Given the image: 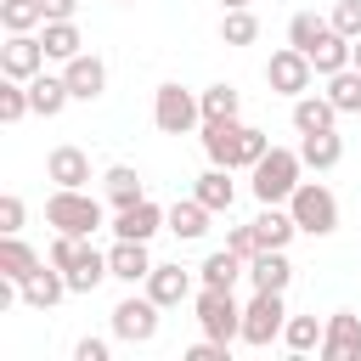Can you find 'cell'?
<instances>
[{"label":"cell","instance_id":"e0dca14e","mask_svg":"<svg viewBox=\"0 0 361 361\" xmlns=\"http://www.w3.org/2000/svg\"><path fill=\"white\" fill-rule=\"evenodd\" d=\"M338 107L327 102V90L316 96V90H305V96H293V130L299 135H316V130H338Z\"/></svg>","mask_w":361,"mask_h":361},{"label":"cell","instance_id":"7a4b0ae2","mask_svg":"<svg viewBox=\"0 0 361 361\" xmlns=\"http://www.w3.org/2000/svg\"><path fill=\"white\" fill-rule=\"evenodd\" d=\"M248 175H254L248 186H254V197H259V203H288V197H293V186L305 180V158H299V147H271Z\"/></svg>","mask_w":361,"mask_h":361},{"label":"cell","instance_id":"ba28073f","mask_svg":"<svg viewBox=\"0 0 361 361\" xmlns=\"http://www.w3.org/2000/svg\"><path fill=\"white\" fill-rule=\"evenodd\" d=\"M282 327H288V305H282V293L254 288V299L243 305V344H248V350H265L271 338H282Z\"/></svg>","mask_w":361,"mask_h":361},{"label":"cell","instance_id":"f546056e","mask_svg":"<svg viewBox=\"0 0 361 361\" xmlns=\"http://www.w3.org/2000/svg\"><path fill=\"white\" fill-rule=\"evenodd\" d=\"M327 34H333V23H327V17H316V11H293V17H288V45H299L305 56H310Z\"/></svg>","mask_w":361,"mask_h":361},{"label":"cell","instance_id":"44dd1931","mask_svg":"<svg viewBox=\"0 0 361 361\" xmlns=\"http://www.w3.org/2000/svg\"><path fill=\"white\" fill-rule=\"evenodd\" d=\"M28 102H34L39 118H56V113L73 102V90H68L62 73H34V79H28Z\"/></svg>","mask_w":361,"mask_h":361},{"label":"cell","instance_id":"9a60e30c","mask_svg":"<svg viewBox=\"0 0 361 361\" xmlns=\"http://www.w3.org/2000/svg\"><path fill=\"white\" fill-rule=\"evenodd\" d=\"M107 271L118 276V282H147L152 276V254H147V243H135V237H113V248H107Z\"/></svg>","mask_w":361,"mask_h":361},{"label":"cell","instance_id":"30bf717a","mask_svg":"<svg viewBox=\"0 0 361 361\" xmlns=\"http://www.w3.org/2000/svg\"><path fill=\"white\" fill-rule=\"evenodd\" d=\"M45 45H39V34H6V45H0V79H34V73H45Z\"/></svg>","mask_w":361,"mask_h":361},{"label":"cell","instance_id":"e575fe53","mask_svg":"<svg viewBox=\"0 0 361 361\" xmlns=\"http://www.w3.org/2000/svg\"><path fill=\"white\" fill-rule=\"evenodd\" d=\"M254 39H259V17L248 6L220 11V45H254Z\"/></svg>","mask_w":361,"mask_h":361},{"label":"cell","instance_id":"d590c367","mask_svg":"<svg viewBox=\"0 0 361 361\" xmlns=\"http://www.w3.org/2000/svg\"><path fill=\"white\" fill-rule=\"evenodd\" d=\"M197 102H203V118H237L243 113V96L231 85H209V90H197Z\"/></svg>","mask_w":361,"mask_h":361},{"label":"cell","instance_id":"f6af8a7d","mask_svg":"<svg viewBox=\"0 0 361 361\" xmlns=\"http://www.w3.org/2000/svg\"><path fill=\"white\" fill-rule=\"evenodd\" d=\"M350 68H361V39H355V51H350Z\"/></svg>","mask_w":361,"mask_h":361},{"label":"cell","instance_id":"7bdbcfd3","mask_svg":"<svg viewBox=\"0 0 361 361\" xmlns=\"http://www.w3.org/2000/svg\"><path fill=\"white\" fill-rule=\"evenodd\" d=\"M45 6V23H56V17H73L79 11V0H39Z\"/></svg>","mask_w":361,"mask_h":361},{"label":"cell","instance_id":"cb8c5ba5","mask_svg":"<svg viewBox=\"0 0 361 361\" xmlns=\"http://www.w3.org/2000/svg\"><path fill=\"white\" fill-rule=\"evenodd\" d=\"M237 276H248V259L231 254V248H214V254L197 265V282H203V288H237Z\"/></svg>","mask_w":361,"mask_h":361},{"label":"cell","instance_id":"5b68a950","mask_svg":"<svg viewBox=\"0 0 361 361\" xmlns=\"http://www.w3.org/2000/svg\"><path fill=\"white\" fill-rule=\"evenodd\" d=\"M197 327L203 338H220V344H237L243 338V305L231 288H197Z\"/></svg>","mask_w":361,"mask_h":361},{"label":"cell","instance_id":"ee69618b","mask_svg":"<svg viewBox=\"0 0 361 361\" xmlns=\"http://www.w3.org/2000/svg\"><path fill=\"white\" fill-rule=\"evenodd\" d=\"M237 6H254V0H220V11H237Z\"/></svg>","mask_w":361,"mask_h":361},{"label":"cell","instance_id":"d6a6232c","mask_svg":"<svg viewBox=\"0 0 361 361\" xmlns=\"http://www.w3.org/2000/svg\"><path fill=\"white\" fill-rule=\"evenodd\" d=\"M350 51H355V39H344V34L333 28V34H327V39H322V45L310 51V68H316V73L327 79V73H338V68H350Z\"/></svg>","mask_w":361,"mask_h":361},{"label":"cell","instance_id":"603a6c76","mask_svg":"<svg viewBox=\"0 0 361 361\" xmlns=\"http://www.w3.org/2000/svg\"><path fill=\"white\" fill-rule=\"evenodd\" d=\"M147 293L169 310V305H180V299H192V271L186 265H152V276H147Z\"/></svg>","mask_w":361,"mask_h":361},{"label":"cell","instance_id":"f1b7e54d","mask_svg":"<svg viewBox=\"0 0 361 361\" xmlns=\"http://www.w3.org/2000/svg\"><path fill=\"white\" fill-rule=\"evenodd\" d=\"M107 276H113V271H107V254H102V248L90 243V248H85V259H79V265L68 271V293H96V288H102Z\"/></svg>","mask_w":361,"mask_h":361},{"label":"cell","instance_id":"484cf974","mask_svg":"<svg viewBox=\"0 0 361 361\" xmlns=\"http://www.w3.org/2000/svg\"><path fill=\"white\" fill-rule=\"evenodd\" d=\"M34 265H45L28 243H23V231H0V276H11V282H23Z\"/></svg>","mask_w":361,"mask_h":361},{"label":"cell","instance_id":"277c9868","mask_svg":"<svg viewBox=\"0 0 361 361\" xmlns=\"http://www.w3.org/2000/svg\"><path fill=\"white\" fill-rule=\"evenodd\" d=\"M288 209H293V220H299L305 237H333L338 231V197L322 180H299L293 197H288Z\"/></svg>","mask_w":361,"mask_h":361},{"label":"cell","instance_id":"8992f818","mask_svg":"<svg viewBox=\"0 0 361 361\" xmlns=\"http://www.w3.org/2000/svg\"><path fill=\"white\" fill-rule=\"evenodd\" d=\"M152 124L164 135H192L203 124V102L186 90V85H158L152 90Z\"/></svg>","mask_w":361,"mask_h":361},{"label":"cell","instance_id":"83f0119b","mask_svg":"<svg viewBox=\"0 0 361 361\" xmlns=\"http://www.w3.org/2000/svg\"><path fill=\"white\" fill-rule=\"evenodd\" d=\"M102 192H107V203L113 209H130V203H141L147 192H141V175L130 169V164H113L107 175H102Z\"/></svg>","mask_w":361,"mask_h":361},{"label":"cell","instance_id":"4fadbf2b","mask_svg":"<svg viewBox=\"0 0 361 361\" xmlns=\"http://www.w3.org/2000/svg\"><path fill=\"white\" fill-rule=\"evenodd\" d=\"M62 293H68V271H62V265H51V259H45V265H34V271L17 282V299H23V305H34V310H51Z\"/></svg>","mask_w":361,"mask_h":361},{"label":"cell","instance_id":"ac0fdd59","mask_svg":"<svg viewBox=\"0 0 361 361\" xmlns=\"http://www.w3.org/2000/svg\"><path fill=\"white\" fill-rule=\"evenodd\" d=\"M248 282H254V288H265V293H288V282H293L288 248H259V254L248 259Z\"/></svg>","mask_w":361,"mask_h":361},{"label":"cell","instance_id":"f35d334b","mask_svg":"<svg viewBox=\"0 0 361 361\" xmlns=\"http://www.w3.org/2000/svg\"><path fill=\"white\" fill-rule=\"evenodd\" d=\"M226 248H231V254H243V259H254V254H259V237H254V220H248V226H231V231H226Z\"/></svg>","mask_w":361,"mask_h":361},{"label":"cell","instance_id":"74e56055","mask_svg":"<svg viewBox=\"0 0 361 361\" xmlns=\"http://www.w3.org/2000/svg\"><path fill=\"white\" fill-rule=\"evenodd\" d=\"M327 23H333V28L344 34V39H361V0H338Z\"/></svg>","mask_w":361,"mask_h":361},{"label":"cell","instance_id":"836d02e7","mask_svg":"<svg viewBox=\"0 0 361 361\" xmlns=\"http://www.w3.org/2000/svg\"><path fill=\"white\" fill-rule=\"evenodd\" d=\"M327 102H333L338 113H361V68L327 73Z\"/></svg>","mask_w":361,"mask_h":361},{"label":"cell","instance_id":"6da1fadb","mask_svg":"<svg viewBox=\"0 0 361 361\" xmlns=\"http://www.w3.org/2000/svg\"><path fill=\"white\" fill-rule=\"evenodd\" d=\"M203 152L220 169H254L271 152V135L243 124V118H203Z\"/></svg>","mask_w":361,"mask_h":361},{"label":"cell","instance_id":"4316f807","mask_svg":"<svg viewBox=\"0 0 361 361\" xmlns=\"http://www.w3.org/2000/svg\"><path fill=\"white\" fill-rule=\"evenodd\" d=\"M209 203H197V197H186V203H169V231L180 237V243H197L203 231H209Z\"/></svg>","mask_w":361,"mask_h":361},{"label":"cell","instance_id":"9c48e42d","mask_svg":"<svg viewBox=\"0 0 361 361\" xmlns=\"http://www.w3.org/2000/svg\"><path fill=\"white\" fill-rule=\"evenodd\" d=\"M310 79H316V68H310V56L299 51V45H282V51H271V62H265V85H271V96H305L310 90Z\"/></svg>","mask_w":361,"mask_h":361},{"label":"cell","instance_id":"d4e9b609","mask_svg":"<svg viewBox=\"0 0 361 361\" xmlns=\"http://www.w3.org/2000/svg\"><path fill=\"white\" fill-rule=\"evenodd\" d=\"M39 45H45V56H51V62H73L85 39H79V23H73V17H56V23H45V28H39Z\"/></svg>","mask_w":361,"mask_h":361},{"label":"cell","instance_id":"bcb514c9","mask_svg":"<svg viewBox=\"0 0 361 361\" xmlns=\"http://www.w3.org/2000/svg\"><path fill=\"white\" fill-rule=\"evenodd\" d=\"M124 6H135V0H124Z\"/></svg>","mask_w":361,"mask_h":361},{"label":"cell","instance_id":"1f68e13d","mask_svg":"<svg viewBox=\"0 0 361 361\" xmlns=\"http://www.w3.org/2000/svg\"><path fill=\"white\" fill-rule=\"evenodd\" d=\"M0 28L6 34H34V28H45V6L39 0H0Z\"/></svg>","mask_w":361,"mask_h":361},{"label":"cell","instance_id":"2e32d148","mask_svg":"<svg viewBox=\"0 0 361 361\" xmlns=\"http://www.w3.org/2000/svg\"><path fill=\"white\" fill-rule=\"evenodd\" d=\"M254 237H259V248H288V243L299 237L293 209H288V203H259V214H254Z\"/></svg>","mask_w":361,"mask_h":361},{"label":"cell","instance_id":"ab89813d","mask_svg":"<svg viewBox=\"0 0 361 361\" xmlns=\"http://www.w3.org/2000/svg\"><path fill=\"white\" fill-rule=\"evenodd\" d=\"M23 220H28L23 197H17V192H6V197H0V231H23Z\"/></svg>","mask_w":361,"mask_h":361},{"label":"cell","instance_id":"52a82bcc","mask_svg":"<svg viewBox=\"0 0 361 361\" xmlns=\"http://www.w3.org/2000/svg\"><path fill=\"white\" fill-rule=\"evenodd\" d=\"M158 299L152 293H124L118 305H113V338L118 344H152L158 338Z\"/></svg>","mask_w":361,"mask_h":361},{"label":"cell","instance_id":"5bb4252c","mask_svg":"<svg viewBox=\"0 0 361 361\" xmlns=\"http://www.w3.org/2000/svg\"><path fill=\"white\" fill-rule=\"evenodd\" d=\"M62 79H68L73 102H96V96L107 90V62H102L96 51H79L73 62H62Z\"/></svg>","mask_w":361,"mask_h":361},{"label":"cell","instance_id":"7402d4cb","mask_svg":"<svg viewBox=\"0 0 361 361\" xmlns=\"http://www.w3.org/2000/svg\"><path fill=\"white\" fill-rule=\"evenodd\" d=\"M192 197H197V203H209L214 214H226V209L237 203V180H231V169H220V164H209V169L197 175V186H192Z\"/></svg>","mask_w":361,"mask_h":361},{"label":"cell","instance_id":"b9f144b4","mask_svg":"<svg viewBox=\"0 0 361 361\" xmlns=\"http://www.w3.org/2000/svg\"><path fill=\"white\" fill-rule=\"evenodd\" d=\"M226 350H231V344H220V338H203V344H192V350H186V361H226Z\"/></svg>","mask_w":361,"mask_h":361},{"label":"cell","instance_id":"ffe728a7","mask_svg":"<svg viewBox=\"0 0 361 361\" xmlns=\"http://www.w3.org/2000/svg\"><path fill=\"white\" fill-rule=\"evenodd\" d=\"M45 180H56V186H90V158H85V147H51V158H45Z\"/></svg>","mask_w":361,"mask_h":361},{"label":"cell","instance_id":"d6986e66","mask_svg":"<svg viewBox=\"0 0 361 361\" xmlns=\"http://www.w3.org/2000/svg\"><path fill=\"white\" fill-rule=\"evenodd\" d=\"M299 158H305V169L327 175V169H338V164H344V135H338V130H316V135H299Z\"/></svg>","mask_w":361,"mask_h":361},{"label":"cell","instance_id":"4dcf8cb0","mask_svg":"<svg viewBox=\"0 0 361 361\" xmlns=\"http://www.w3.org/2000/svg\"><path fill=\"white\" fill-rule=\"evenodd\" d=\"M322 333H327V322H322V316H288L282 344H288L293 355H310V350H322Z\"/></svg>","mask_w":361,"mask_h":361},{"label":"cell","instance_id":"8d00e7d4","mask_svg":"<svg viewBox=\"0 0 361 361\" xmlns=\"http://www.w3.org/2000/svg\"><path fill=\"white\" fill-rule=\"evenodd\" d=\"M28 113H34L28 85H23V79H6V85H0V124H17V118H28Z\"/></svg>","mask_w":361,"mask_h":361},{"label":"cell","instance_id":"8fae6325","mask_svg":"<svg viewBox=\"0 0 361 361\" xmlns=\"http://www.w3.org/2000/svg\"><path fill=\"white\" fill-rule=\"evenodd\" d=\"M316 355H322V361H361V316H355V310H333Z\"/></svg>","mask_w":361,"mask_h":361},{"label":"cell","instance_id":"7c38bea8","mask_svg":"<svg viewBox=\"0 0 361 361\" xmlns=\"http://www.w3.org/2000/svg\"><path fill=\"white\" fill-rule=\"evenodd\" d=\"M164 226H169V209H158L152 197H141V203H130V209H113V237H135V243H152Z\"/></svg>","mask_w":361,"mask_h":361},{"label":"cell","instance_id":"60d3db41","mask_svg":"<svg viewBox=\"0 0 361 361\" xmlns=\"http://www.w3.org/2000/svg\"><path fill=\"white\" fill-rule=\"evenodd\" d=\"M107 355H113L107 338H79V344H73V361H107Z\"/></svg>","mask_w":361,"mask_h":361},{"label":"cell","instance_id":"3957f363","mask_svg":"<svg viewBox=\"0 0 361 361\" xmlns=\"http://www.w3.org/2000/svg\"><path fill=\"white\" fill-rule=\"evenodd\" d=\"M45 226L51 231H68V237H96L102 231V203L85 186H56L45 197Z\"/></svg>","mask_w":361,"mask_h":361}]
</instances>
